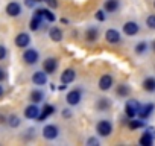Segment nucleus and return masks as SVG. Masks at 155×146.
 <instances>
[{"label":"nucleus","mask_w":155,"mask_h":146,"mask_svg":"<svg viewBox=\"0 0 155 146\" xmlns=\"http://www.w3.org/2000/svg\"><path fill=\"white\" fill-rule=\"evenodd\" d=\"M96 132H97L101 137H108V135L113 132V125H111V122L107 120V119L99 120L97 125H96Z\"/></svg>","instance_id":"obj_1"},{"label":"nucleus","mask_w":155,"mask_h":146,"mask_svg":"<svg viewBox=\"0 0 155 146\" xmlns=\"http://www.w3.org/2000/svg\"><path fill=\"white\" fill-rule=\"evenodd\" d=\"M38 59H40V53H38L37 49L31 47V49H26V50L23 52V61H25L28 65H34V64H37Z\"/></svg>","instance_id":"obj_2"},{"label":"nucleus","mask_w":155,"mask_h":146,"mask_svg":"<svg viewBox=\"0 0 155 146\" xmlns=\"http://www.w3.org/2000/svg\"><path fill=\"white\" fill-rule=\"evenodd\" d=\"M138 110H140V104H138L135 99L126 101V104H125V114H126L129 119L135 117V116L138 114Z\"/></svg>","instance_id":"obj_3"},{"label":"nucleus","mask_w":155,"mask_h":146,"mask_svg":"<svg viewBox=\"0 0 155 146\" xmlns=\"http://www.w3.org/2000/svg\"><path fill=\"white\" fill-rule=\"evenodd\" d=\"M65 101H67V104H68L70 107L78 105V104L82 101V91H81L79 88H74V90L68 91L67 96H65Z\"/></svg>","instance_id":"obj_4"},{"label":"nucleus","mask_w":155,"mask_h":146,"mask_svg":"<svg viewBox=\"0 0 155 146\" xmlns=\"http://www.w3.org/2000/svg\"><path fill=\"white\" fill-rule=\"evenodd\" d=\"M58 135H59L58 126H55V125H46V126L43 128V137H44L46 140H55Z\"/></svg>","instance_id":"obj_5"},{"label":"nucleus","mask_w":155,"mask_h":146,"mask_svg":"<svg viewBox=\"0 0 155 146\" xmlns=\"http://www.w3.org/2000/svg\"><path fill=\"white\" fill-rule=\"evenodd\" d=\"M105 40L110 43V44H117L122 41V35L117 29H108L105 32Z\"/></svg>","instance_id":"obj_6"},{"label":"nucleus","mask_w":155,"mask_h":146,"mask_svg":"<svg viewBox=\"0 0 155 146\" xmlns=\"http://www.w3.org/2000/svg\"><path fill=\"white\" fill-rule=\"evenodd\" d=\"M40 108H38V105L37 104H31V105H28L26 108H25V117L26 119H31V120H34V119H38V116H40Z\"/></svg>","instance_id":"obj_7"},{"label":"nucleus","mask_w":155,"mask_h":146,"mask_svg":"<svg viewBox=\"0 0 155 146\" xmlns=\"http://www.w3.org/2000/svg\"><path fill=\"white\" fill-rule=\"evenodd\" d=\"M138 31H140V26L135 23V22H126L125 25H123V32H125V35H128V37H134V35H137L138 34Z\"/></svg>","instance_id":"obj_8"},{"label":"nucleus","mask_w":155,"mask_h":146,"mask_svg":"<svg viewBox=\"0 0 155 146\" xmlns=\"http://www.w3.org/2000/svg\"><path fill=\"white\" fill-rule=\"evenodd\" d=\"M74 78H76V71H74L73 68H65V70L61 73V82H62L64 85L71 84V82L74 81Z\"/></svg>","instance_id":"obj_9"},{"label":"nucleus","mask_w":155,"mask_h":146,"mask_svg":"<svg viewBox=\"0 0 155 146\" xmlns=\"http://www.w3.org/2000/svg\"><path fill=\"white\" fill-rule=\"evenodd\" d=\"M29 44H31V37H29V34L20 32V34L15 37V46H17V47L25 49V47H28Z\"/></svg>","instance_id":"obj_10"},{"label":"nucleus","mask_w":155,"mask_h":146,"mask_svg":"<svg viewBox=\"0 0 155 146\" xmlns=\"http://www.w3.org/2000/svg\"><path fill=\"white\" fill-rule=\"evenodd\" d=\"M113 82L114 81H113V76L111 75H102L101 79H99V88L102 91H108V90H111Z\"/></svg>","instance_id":"obj_11"},{"label":"nucleus","mask_w":155,"mask_h":146,"mask_svg":"<svg viewBox=\"0 0 155 146\" xmlns=\"http://www.w3.org/2000/svg\"><path fill=\"white\" fill-rule=\"evenodd\" d=\"M6 14H8L9 17H18V15L21 14V6H20V3H17V2H9V3L6 5Z\"/></svg>","instance_id":"obj_12"},{"label":"nucleus","mask_w":155,"mask_h":146,"mask_svg":"<svg viewBox=\"0 0 155 146\" xmlns=\"http://www.w3.org/2000/svg\"><path fill=\"white\" fill-rule=\"evenodd\" d=\"M58 67V61L55 58H47L44 62H43V70L47 73V75H52V73H55Z\"/></svg>","instance_id":"obj_13"},{"label":"nucleus","mask_w":155,"mask_h":146,"mask_svg":"<svg viewBox=\"0 0 155 146\" xmlns=\"http://www.w3.org/2000/svg\"><path fill=\"white\" fill-rule=\"evenodd\" d=\"M32 82L35 84V85H46V82H47V73L43 70V71H35L34 75H32Z\"/></svg>","instance_id":"obj_14"},{"label":"nucleus","mask_w":155,"mask_h":146,"mask_svg":"<svg viewBox=\"0 0 155 146\" xmlns=\"http://www.w3.org/2000/svg\"><path fill=\"white\" fill-rule=\"evenodd\" d=\"M153 110H155V105L153 104H144L143 107L140 105V110H138V116H140V119H147L152 113H153Z\"/></svg>","instance_id":"obj_15"},{"label":"nucleus","mask_w":155,"mask_h":146,"mask_svg":"<svg viewBox=\"0 0 155 146\" xmlns=\"http://www.w3.org/2000/svg\"><path fill=\"white\" fill-rule=\"evenodd\" d=\"M53 111H55V107H53V105H50V104H46V105L43 107V110L40 111L38 120H40V122L46 120V119H47L49 116H52V114H53Z\"/></svg>","instance_id":"obj_16"},{"label":"nucleus","mask_w":155,"mask_h":146,"mask_svg":"<svg viewBox=\"0 0 155 146\" xmlns=\"http://www.w3.org/2000/svg\"><path fill=\"white\" fill-rule=\"evenodd\" d=\"M49 37H50V40H52V41L59 43V41L62 40V31H61L58 26H53V28H50V29H49Z\"/></svg>","instance_id":"obj_17"},{"label":"nucleus","mask_w":155,"mask_h":146,"mask_svg":"<svg viewBox=\"0 0 155 146\" xmlns=\"http://www.w3.org/2000/svg\"><path fill=\"white\" fill-rule=\"evenodd\" d=\"M41 25H43V17L41 15H38V14H34L32 15V18H31V23H29V28H31V31H38L40 28H41Z\"/></svg>","instance_id":"obj_18"},{"label":"nucleus","mask_w":155,"mask_h":146,"mask_svg":"<svg viewBox=\"0 0 155 146\" xmlns=\"http://www.w3.org/2000/svg\"><path fill=\"white\" fill-rule=\"evenodd\" d=\"M97 37H99V31H97V28L91 26V28H88V29H87V32H85V40H87L88 43L96 41V40H97Z\"/></svg>","instance_id":"obj_19"},{"label":"nucleus","mask_w":155,"mask_h":146,"mask_svg":"<svg viewBox=\"0 0 155 146\" xmlns=\"http://www.w3.org/2000/svg\"><path fill=\"white\" fill-rule=\"evenodd\" d=\"M143 88L147 91V93H153L155 91V78L153 76H149L143 81Z\"/></svg>","instance_id":"obj_20"},{"label":"nucleus","mask_w":155,"mask_h":146,"mask_svg":"<svg viewBox=\"0 0 155 146\" xmlns=\"http://www.w3.org/2000/svg\"><path fill=\"white\" fill-rule=\"evenodd\" d=\"M119 5H120L119 0H107L104 3V9H105V12H114V11H117Z\"/></svg>","instance_id":"obj_21"},{"label":"nucleus","mask_w":155,"mask_h":146,"mask_svg":"<svg viewBox=\"0 0 155 146\" xmlns=\"http://www.w3.org/2000/svg\"><path fill=\"white\" fill-rule=\"evenodd\" d=\"M138 143H140L141 146H152V143H153V137H152L150 134L144 132V134H143V135L140 137Z\"/></svg>","instance_id":"obj_22"},{"label":"nucleus","mask_w":155,"mask_h":146,"mask_svg":"<svg viewBox=\"0 0 155 146\" xmlns=\"http://www.w3.org/2000/svg\"><path fill=\"white\" fill-rule=\"evenodd\" d=\"M134 52H135L137 55H144V53L147 52V43H146V41H140V43H137L135 47H134Z\"/></svg>","instance_id":"obj_23"},{"label":"nucleus","mask_w":155,"mask_h":146,"mask_svg":"<svg viewBox=\"0 0 155 146\" xmlns=\"http://www.w3.org/2000/svg\"><path fill=\"white\" fill-rule=\"evenodd\" d=\"M129 93H131V90H129V87H128L126 84H120V85L117 87V96H120V98H128Z\"/></svg>","instance_id":"obj_24"},{"label":"nucleus","mask_w":155,"mask_h":146,"mask_svg":"<svg viewBox=\"0 0 155 146\" xmlns=\"http://www.w3.org/2000/svg\"><path fill=\"white\" fill-rule=\"evenodd\" d=\"M128 126L131 128V129H138V128H143V126H146V123H144V119H140V120H135L134 117L129 120V123H128Z\"/></svg>","instance_id":"obj_25"},{"label":"nucleus","mask_w":155,"mask_h":146,"mask_svg":"<svg viewBox=\"0 0 155 146\" xmlns=\"http://www.w3.org/2000/svg\"><path fill=\"white\" fill-rule=\"evenodd\" d=\"M43 98H44V93H43L41 90H34V91L31 93V101H32L34 104L41 102V101H43Z\"/></svg>","instance_id":"obj_26"},{"label":"nucleus","mask_w":155,"mask_h":146,"mask_svg":"<svg viewBox=\"0 0 155 146\" xmlns=\"http://www.w3.org/2000/svg\"><path fill=\"white\" fill-rule=\"evenodd\" d=\"M111 107V102L107 99V98H101L99 101H97V110L99 111H105V110H108Z\"/></svg>","instance_id":"obj_27"},{"label":"nucleus","mask_w":155,"mask_h":146,"mask_svg":"<svg viewBox=\"0 0 155 146\" xmlns=\"http://www.w3.org/2000/svg\"><path fill=\"white\" fill-rule=\"evenodd\" d=\"M20 122H21V120H20L18 116H14V114H12V116L8 117V125H9L11 128H17V126H20Z\"/></svg>","instance_id":"obj_28"},{"label":"nucleus","mask_w":155,"mask_h":146,"mask_svg":"<svg viewBox=\"0 0 155 146\" xmlns=\"http://www.w3.org/2000/svg\"><path fill=\"white\" fill-rule=\"evenodd\" d=\"M43 20L49 22V23H53L55 22V15L50 9H43Z\"/></svg>","instance_id":"obj_29"},{"label":"nucleus","mask_w":155,"mask_h":146,"mask_svg":"<svg viewBox=\"0 0 155 146\" xmlns=\"http://www.w3.org/2000/svg\"><path fill=\"white\" fill-rule=\"evenodd\" d=\"M146 26H147V29H152V31L155 29V14H152L146 18Z\"/></svg>","instance_id":"obj_30"},{"label":"nucleus","mask_w":155,"mask_h":146,"mask_svg":"<svg viewBox=\"0 0 155 146\" xmlns=\"http://www.w3.org/2000/svg\"><path fill=\"white\" fill-rule=\"evenodd\" d=\"M94 17H96V20H97V22H105V18H107V12H105V11H102V9H99V11L94 14Z\"/></svg>","instance_id":"obj_31"},{"label":"nucleus","mask_w":155,"mask_h":146,"mask_svg":"<svg viewBox=\"0 0 155 146\" xmlns=\"http://www.w3.org/2000/svg\"><path fill=\"white\" fill-rule=\"evenodd\" d=\"M99 138H96V137H90L88 140H87V144L88 146H99Z\"/></svg>","instance_id":"obj_32"},{"label":"nucleus","mask_w":155,"mask_h":146,"mask_svg":"<svg viewBox=\"0 0 155 146\" xmlns=\"http://www.w3.org/2000/svg\"><path fill=\"white\" fill-rule=\"evenodd\" d=\"M6 53H8V52H6V47L0 44V61L6 58Z\"/></svg>","instance_id":"obj_33"},{"label":"nucleus","mask_w":155,"mask_h":146,"mask_svg":"<svg viewBox=\"0 0 155 146\" xmlns=\"http://www.w3.org/2000/svg\"><path fill=\"white\" fill-rule=\"evenodd\" d=\"M44 2H46L50 8H56V6H58V2H56V0H44Z\"/></svg>","instance_id":"obj_34"},{"label":"nucleus","mask_w":155,"mask_h":146,"mask_svg":"<svg viewBox=\"0 0 155 146\" xmlns=\"http://www.w3.org/2000/svg\"><path fill=\"white\" fill-rule=\"evenodd\" d=\"M5 79H6V71H5V68L0 67V82L5 81Z\"/></svg>","instance_id":"obj_35"},{"label":"nucleus","mask_w":155,"mask_h":146,"mask_svg":"<svg viewBox=\"0 0 155 146\" xmlns=\"http://www.w3.org/2000/svg\"><path fill=\"white\" fill-rule=\"evenodd\" d=\"M35 3H37L35 0H25V5H26L28 8H34V6H35Z\"/></svg>","instance_id":"obj_36"},{"label":"nucleus","mask_w":155,"mask_h":146,"mask_svg":"<svg viewBox=\"0 0 155 146\" xmlns=\"http://www.w3.org/2000/svg\"><path fill=\"white\" fill-rule=\"evenodd\" d=\"M62 116H64V117H71V111H70L68 108H64V110H62Z\"/></svg>","instance_id":"obj_37"},{"label":"nucleus","mask_w":155,"mask_h":146,"mask_svg":"<svg viewBox=\"0 0 155 146\" xmlns=\"http://www.w3.org/2000/svg\"><path fill=\"white\" fill-rule=\"evenodd\" d=\"M146 132H147V134H150V135L155 138V128H153V126H149V128L146 129Z\"/></svg>","instance_id":"obj_38"},{"label":"nucleus","mask_w":155,"mask_h":146,"mask_svg":"<svg viewBox=\"0 0 155 146\" xmlns=\"http://www.w3.org/2000/svg\"><path fill=\"white\" fill-rule=\"evenodd\" d=\"M3 93H5V90H3V87H2V85H0V98L3 96Z\"/></svg>","instance_id":"obj_39"},{"label":"nucleus","mask_w":155,"mask_h":146,"mask_svg":"<svg viewBox=\"0 0 155 146\" xmlns=\"http://www.w3.org/2000/svg\"><path fill=\"white\" fill-rule=\"evenodd\" d=\"M152 47H153V50H155V41H153V43H152Z\"/></svg>","instance_id":"obj_40"},{"label":"nucleus","mask_w":155,"mask_h":146,"mask_svg":"<svg viewBox=\"0 0 155 146\" xmlns=\"http://www.w3.org/2000/svg\"><path fill=\"white\" fill-rule=\"evenodd\" d=\"M35 2H37V3H38V2H44V0H35Z\"/></svg>","instance_id":"obj_41"},{"label":"nucleus","mask_w":155,"mask_h":146,"mask_svg":"<svg viewBox=\"0 0 155 146\" xmlns=\"http://www.w3.org/2000/svg\"><path fill=\"white\" fill-rule=\"evenodd\" d=\"M153 8H155V0H153Z\"/></svg>","instance_id":"obj_42"}]
</instances>
